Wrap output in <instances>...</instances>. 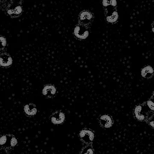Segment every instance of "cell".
Segmentation results:
<instances>
[{
    "label": "cell",
    "instance_id": "cell-1",
    "mask_svg": "<svg viewBox=\"0 0 154 154\" xmlns=\"http://www.w3.org/2000/svg\"><path fill=\"white\" fill-rule=\"evenodd\" d=\"M79 136L81 139L86 143L93 141L94 138V133L88 129H83L80 131Z\"/></svg>",
    "mask_w": 154,
    "mask_h": 154
},
{
    "label": "cell",
    "instance_id": "cell-2",
    "mask_svg": "<svg viewBox=\"0 0 154 154\" xmlns=\"http://www.w3.org/2000/svg\"><path fill=\"white\" fill-rule=\"evenodd\" d=\"M51 122L54 124H62L65 120V115L62 112H57L53 114L50 117Z\"/></svg>",
    "mask_w": 154,
    "mask_h": 154
},
{
    "label": "cell",
    "instance_id": "cell-3",
    "mask_svg": "<svg viewBox=\"0 0 154 154\" xmlns=\"http://www.w3.org/2000/svg\"><path fill=\"white\" fill-rule=\"evenodd\" d=\"M75 35L78 38L81 39H85L89 35V32L82 26H77L75 28Z\"/></svg>",
    "mask_w": 154,
    "mask_h": 154
},
{
    "label": "cell",
    "instance_id": "cell-4",
    "mask_svg": "<svg viewBox=\"0 0 154 154\" xmlns=\"http://www.w3.org/2000/svg\"><path fill=\"white\" fill-rule=\"evenodd\" d=\"M24 110L26 115L30 117L35 116L37 113V109L33 104H28L25 105Z\"/></svg>",
    "mask_w": 154,
    "mask_h": 154
},
{
    "label": "cell",
    "instance_id": "cell-5",
    "mask_svg": "<svg viewBox=\"0 0 154 154\" xmlns=\"http://www.w3.org/2000/svg\"><path fill=\"white\" fill-rule=\"evenodd\" d=\"M56 93V89L54 86L51 85H48L45 86L43 90V94L45 96L48 97L54 96Z\"/></svg>",
    "mask_w": 154,
    "mask_h": 154
},
{
    "label": "cell",
    "instance_id": "cell-6",
    "mask_svg": "<svg viewBox=\"0 0 154 154\" xmlns=\"http://www.w3.org/2000/svg\"><path fill=\"white\" fill-rule=\"evenodd\" d=\"M100 120L101 124L106 128H110L112 125V120L108 115H102L100 117Z\"/></svg>",
    "mask_w": 154,
    "mask_h": 154
},
{
    "label": "cell",
    "instance_id": "cell-7",
    "mask_svg": "<svg viewBox=\"0 0 154 154\" xmlns=\"http://www.w3.org/2000/svg\"><path fill=\"white\" fill-rule=\"evenodd\" d=\"M154 69L150 66H148L143 68L141 71V75L144 78H149L154 73Z\"/></svg>",
    "mask_w": 154,
    "mask_h": 154
},
{
    "label": "cell",
    "instance_id": "cell-8",
    "mask_svg": "<svg viewBox=\"0 0 154 154\" xmlns=\"http://www.w3.org/2000/svg\"><path fill=\"white\" fill-rule=\"evenodd\" d=\"M12 58L8 55H2L1 57V65L2 66H9L12 64Z\"/></svg>",
    "mask_w": 154,
    "mask_h": 154
},
{
    "label": "cell",
    "instance_id": "cell-9",
    "mask_svg": "<svg viewBox=\"0 0 154 154\" xmlns=\"http://www.w3.org/2000/svg\"><path fill=\"white\" fill-rule=\"evenodd\" d=\"M142 107L140 106H138L135 108V114L136 118L139 120H143L145 119V116L141 113V111Z\"/></svg>",
    "mask_w": 154,
    "mask_h": 154
},
{
    "label": "cell",
    "instance_id": "cell-10",
    "mask_svg": "<svg viewBox=\"0 0 154 154\" xmlns=\"http://www.w3.org/2000/svg\"><path fill=\"white\" fill-rule=\"evenodd\" d=\"M11 136L3 135L0 138V145L2 146H7L8 144L9 146Z\"/></svg>",
    "mask_w": 154,
    "mask_h": 154
},
{
    "label": "cell",
    "instance_id": "cell-11",
    "mask_svg": "<svg viewBox=\"0 0 154 154\" xmlns=\"http://www.w3.org/2000/svg\"><path fill=\"white\" fill-rule=\"evenodd\" d=\"M118 17H119V15H118V12L114 11L111 16L108 17L107 18V20L109 22L114 23L117 21Z\"/></svg>",
    "mask_w": 154,
    "mask_h": 154
},
{
    "label": "cell",
    "instance_id": "cell-12",
    "mask_svg": "<svg viewBox=\"0 0 154 154\" xmlns=\"http://www.w3.org/2000/svg\"><path fill=\"white\" fill-rule=\"evenodd\" d=\"M81 154H94L93 149L91 147L88 146L83 149Z\"/></svg>",
    "mask_w": 154,
    "mask_h": 154
},
{
    "label": "cell",
    "instance_id": "cell-13",
    "mask_svg": "<svg viewBox=\"0 0 154 154\" xmlns=\"http://www.w3.org/2000/svg\"><path fill=\"white\" fill-rule=\"evenodd\" d=\"M18 143L17 140L14 136H11L10 140V146L14 147L17 146Z\"/></svg>",
    "mask_w": 154,
    "mask_h": 154
},
{
    "label": "cell",
    "instance_id": "cell-14",
    "mask_svg": "<svg viewBox=\"0 0 154 154\" xmlns=\"http://www.w3.org/2000/svg\"><path fill=\"white\" fill-rule=\"evenodd\" d=\"M81 19L82 20H90L91 18V15L89 12L85 11V12H83L82 13L81 16Z\"/></svg>",
    "mask_w": 154,
    "mask_h": 154
},
{
    "label": "cell",
    "instance_id": "cell-15",
    "mask_svg": "<svg viewBox=\"0 0 154 154\" xmlns=\"http://www.w3.org/2000/svg\"><path fill=\"white\" fill-rule=\"evenodd\" d=\"M147 106L151 110L154 111V103L151 100L148 101L147 103Z\"/></svg>",
    "mask_w": 154,
    "mask_h": 154
},
{
    "label": "cell",
    "instance_id": "cell-16",
    "mask_svg": "<svg viewBox=\"0 0 154 154\" xmlns=\"http://www.w3.org/2000/svg\"><path fill=\"white\" fill-rule=\"evenodd\" d=\"M103 5L104 7H107L109 6V2L108 1H103Z\"/></svg>",
    "mask_w": 154,
    "mask_h": 154
},
{
    "label": "cell",
    "instance_id": "cell-17",
    "mask_svg": "<svg viewBox=\"0 0 154 154\" xmlns=\"http://www.w3.org/2000/svg\"><path fill=\"white\" fill-rule=\"evenodd\" d=\"M109 4L115 7V6L117 5V2L115 1V0H114V1H109Z\"/></svg>",
    "mask_w": 154,
    "mask_h": 154
},
{
    "label": "cell",
    "instance_id": "cell-18",
    "mask_svg": "<svg viewBox=\"0 0 154 154\" xmlns=\"http://www.w3.org/2000/svg\"><path fill=\"white\" fill-rule=\"evenodd\" d=\"M149 124H150V126L154 128V119L151 120L150 122H149Z\"/></svg>",
    "mask_w": 154,
    "mask_h": 154
},
{
    "label": "cell",
    "instance_id": "cell-19",
    "mask_svg": "<svg viewBox=\"0 0 154 154\" xmlns=\"http://www.w3.org/2000/svg\"><path fill=\"white\" fill-rule=\"evenodd\" d=\"M1 154H8V153H7V152H4V153H2V151L1 152Z\"/></svg>",
    "mask_w": 154,
    "mask_h": 154
},
{
    "label": "cell",
    "instance_id": "cell-20",
    "mask_svg": "<svg viewBox=\"0 0 154 154\" xmlns=\"http://www.w3.org/2000/svg\"><path fill=\"white\" fill-rule=\"evenodd\" d=\"M152 31H153V32H154V26H153V27H152Z\"/></svg>",
    "mask_w": 154,
    "mask_h": 154
},
{
    "label": "cell",
    "instance_id": "cell-21",
    "mask_svg": "<svg viewBox=\"0 0 154 154\" xmlns=\"http://www.w3.org/2000/svg\"><path fill=\"white\" fill-rule=\"evenodd\" d=\"M153 95H154V93H153Z\"/></svg>",
    "mask_w": 154,
    "mask_h": 154
}]
</instances>
